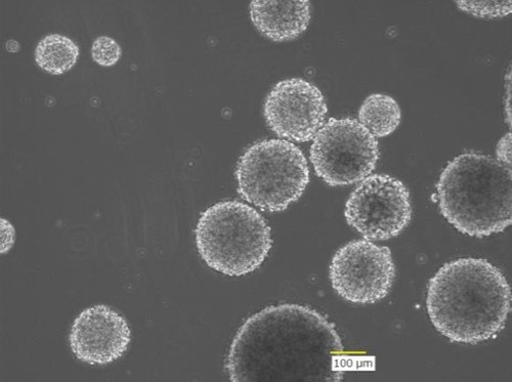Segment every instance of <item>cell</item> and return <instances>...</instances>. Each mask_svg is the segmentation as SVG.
Returning <instances> with one entry per match:
<instances>
[{"label":"cell","mask_w":512,"mask_h":382,"mask_svg":"<svg viewBox=\"0 0 512 382\" xmlns=\"http://www.w3.org/2000/svg\"><path fill=\"white\" fill-rule=\"evenodd\" d=\"M350 366L335 325L295 304L271 306L248 318L226 361L233 382H338Z\"/></svg>","instance_id":"cell-1"},{"label":"cell","mask_w":512,"mask_h":382,"mask_svg":"<svg viewBox=\"0 0 512 382\" xmlns=\"http://www.w3.org/2000/svg\"><path fill=\"white\" fill-rule=\"evenodd\" d=\"M426 307L436 329L451 342L477 345L505 328L511 288L485 259H459L431 279Z\"/></svg>","instance_id":"cell-2"},{"label":"cell","mask_w":512,"mask_h":382,"mask_svg":"<svg viewBox=\"0 0 512 382\" xmlns=\"http://www.w3.org/2000/svg\"><path fill=\"white\" fill-rule=\"evenodd\" d=\"M511 183V167L488 155L461 154L440 177L441 214L462 234L501 233L512 223Z\"/></svg>","instance_id":"cell-3"},{"label":"cell","mask_w":512,"mask_h":382,"mask_svg":"<svg viewBox=\"0 0 512 382\" xmlns=\"http://www.w3.org/2000/svg\"><path fill=\"white\" fill-rule=\"evenodd\" d=\"M195 234L202 260L209 268L228 276L258 270L273 246L267 221L240 201H222L207 208Z\"/></svg>","instance_id":"cell-4"},{"label":"cell","mask_w":512,"mask_h":382,"mask_svg":"<svg viewBox=\"0 0 512 382\" xmlns=\"http://www.w3.org/2000/svg\"><path fill=\"white\" fill-rule=\"evenodd\" d=\"M238 192L264 211L285 210L310 183L308 161L300 148L282 140L255 143L236 168Z\"/></svg>","instance_id":"cell-5"},{"label":"cell","mask_w":512,"mask_h":382,"mask_svg":"<svg viewBox=\"0 0 512 382\" xmlns=\"http://www.w3.org/2000/svg\"><path fill=\"white\" fill-rule=\"evenodd\" d=\"M310 155L318 177L336 187L364 181L380 154L377 141L359 121L331 118L316 135Z\"/></svg>","instance_id":"cell-6"},{"label":"cell","mask_w":512,"mask_h":382,"mask_svg":"<svg viewBox=\"0 0 512 382\" xmlns=\"http://www.w3.org/2000/svg\"><path fill=\"white\" fill-rule=\"evenodd\" d=\"M329 277L333 289L354 304H375L387 297L396 277L392 251L368 240L351 241L332 259Z\"/></svg>","instance_id":"cell-7"},{"label":"cell","mask_w":512,"mask_h":382,"mask_svg":"<svg viewBox=\"0 0 512 382\" xmlns=\"http://www.w3.org/2000/svg\"><path fill=\"white\" fill-rule=\"evenodd\" d=\"M348 224L369 240H389L400 235L412 219L407 187L388 175L366 178L346 204Z\"/></svg>","instance_id":"cell-8"},{"label":"cell","mask_w":512,"mask_h":382,"mask_svg":"<svg viewBox=\"0 0 512 382\" xmlns=\"http://www.w3.org/2000/svg\"><path fill=\"white\" fill-rule=\"evenodd\" d=\"M327 106L320 90L304 79L281 81L269 94L265 117L270 129L279 137L311 141L324 124Z\"/></svg>","instance_id":"cell-9"},{"label":"cell","mask_w":512,"mask_h":382,"mask_svg":"<svg viewBox=\"0 0 512 382\" xmlns=\"http://www.w3.org/2000/svg\"><path fill=\"white\" fill-rule=\"evenodd\" d=\"M132 331L126 320L107 306L84 310L73 322L71 350L91 365H107L121 358L130 346Z\"/></svg>","instance_id":"cell-10"},{"label":"cell","mask_w":512,"mask_h":382,"mask_svg":"<svg viewBox=\"0 0 512 382\" xmlns=\"http://www.w3.org/2000/svg\"><path fill=\"white\" fill-rule=\"evenodd\" d=\"M250 16L258 30L275 41L294 39L311 20L310 2H252Z\"/></svg>","instance_id":"cell-11"},{"label":"cell","mask_w":512,"mask_h":382,"mask_svg":"<svg viewBox=\"0 0 512 382\" xmlns=\"http://www.w3.org/2000/svg\"><path fill=\"white\" fill-rule=\"evenodd\" d=\"M359 118L373 137L383 138L393 134L401 122L398 103L387 95H372L363 103Z\"/></svg>","instance_id":"cell-12"},{"label":"cell","mask_w":512,"mask_h":382,"mask_svg":"<svg viewBox=\"0 0 512 382\" xmlns=\"http://www.w3.org/2000/svg\"><path fill=\"white\" fill-rule=\"evenodd\" d=\"M79 48L67 36L52 34L42 38L35 51L36 64L53 75L70 71L77 63Z\"/></svg>","instance_id":"cell-13"},{"label":"cell","mask_w":512,"mask_h":382,"mask_svg":"<svg viewBox=\"0 0 512 382\" xmlns=\"http://www.w3.org/2000/svg\"><path fill=\"white\" fill-rule=\"evenodd\" d=\"M459 10L478 18H501L512 11L511 2H457Z\"/></svg>","instance_id":"cell-14"},{"label":"cell","mask_w":512,"mask_h":382,"mask_svg":"<svg viewBox=\"0 0 512 382\" xmlns=\"http://www.w3.org/2000/svg\"><path fill=\"white\" fill-rule=\"evenodd\" d=\"M122 50L118 42L110 36H100L93 44L92 56L102 67H112L118 63Z\"/></svg>","instance_id":"cell-15"},{"label":"cell","mask_w":512,"mask_h":382,"mask_svg":"<svg viewBox=\"0 0 512 382\" xmlns=\"http://www.w3.org/2000/svg\"><path fill=\"white\" fill-rule=\"evenodd\" d=\"M496 153L500 163L511 167V134H506L500 140Z\"/></svg>","instance_id":"cell-16"},{"label":"cell","mask_w":512,"mask_h":382,"mask_svg":"<svg viewBox=\"0 0 512 382\" xmlns=\"http://www.w3.org/2000/svg\"><path fill=\"white\" fill-rule=\"evenodd\" d=\"M15 230L12 224L2 219V253H7L14 245Z\"/></svg>","instance_id":"cell-17"},{"label":"cell","mask_w":512,"mask_h":382,"mask_svg":"<svg viewBox=\"0 0 512 382\" xmlns=\"http://www.w3.org/2000/svg\"><path fill=\"white\" fill-rule=\"evenodd\" d=\"M505 104L506 121L511 127V72L507 76Z\"/></svg>","instance_id":"cell-18"}]
</instances>
